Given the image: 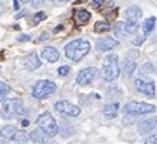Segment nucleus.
<instances>
[{"label":"nucleus","mask_w":157,"mask_h":144,"mask_svg":"<svg viewBox=\"0 0 157 144\" xmlns=\"http://www.w3.org/2000/svg\"><path fill=\"white\" fill-rule=\"evenodd\" d=\"M142 17V10L137 6H132L126 10V20L129 24H137Z\"/></svg>","instance_id":"f8f14e48"},{"label":"nucleus","mask_w":157,"mask_h":144,"mask_svg":"<svg viewBox=\"0 0 157 144\" xmlns=\"http://www.w3.org/2000/svg\"><path fill=\"white\" fill-rule=\"evenodd\" d=\"M94 30H95L96 32H106L110 30V24L109 23H105V21H98L95 24V27H94Z\"/></svg>","instance_id":"5701e85b"},{"label":"nucleus","mask_w":157,"mask_h":144,"mask_svg":"<svg viewBox=\"0 0 157 144\" xmlns=\"http://www.w3.org/2000/svg\"><path fill=\"white\" fill-rule=\"evenodd\" d=\"M156 129H157V116L150 117V119L143 120L142 123H139V133L140 134H149Z\"/></svg>","instance_id":"9d476101"},{"label":"nucleus","mask_w":157,"mask_h":144,"mask_svg":"<svg viewBox=\"0 0 157 144\" xmlns=\"http://www.w3.org/2000/svg\"><path fill=\"white\" fill-rule=\"evenodd\" d=\"M13 140L17 143H26V141H29V133H26L24 130H17Z\"/></svg>","instance_id":"4be33fe9"},{"label":"nucleus","mask_w":157,"mask_h":144,"mask_svg":"<svg viewBox=\"0 0 157 144\" xmlns=\"http://www.w3.org/2000/svg\"><path fill=\"white\" fill-rule=\"evenodd\" d=\"M103 3H105V0H94V2H92V6L95 9H99V7H102Z\"/></svg>","instance_id":"c85d7f7f"},{"label":"nucleus","mask_w":157,"mask_h":144,"mask_svg":"<svg viewBox=\"0 0 157 144\" xmlns=\"http://www.w3.org/2000/svg\"><path fill=\"white\" fill-rule=\"evenodd\" d=\"M55 109L59 113H62V115H65V116H70V117H77L81 113V109L68 100H58L55 103Z\"/></svg>","instance_id":"6e6552de"},{"label":"nucleus","mask_w":157,"mask_h":144,"mask_svg":"<svg viewBox=\"0 0 157 144\" xmlns=\"http://www.w3.org/2000/svg\"><path fill=\"white\" fill-rule=\"evenodd\" d=\"M23 2H29V0H23Z\"/></svg>","instance_id":"c9c22d12"},{"label":"nucleus","mask_w":157,"mask_h":144,"mask_svg":"<svg viewBox=\"0 0 157 144\" xmlns=\"http://www.w3.org/2000/svg\"><path fill=\"white\" fill-rule=\"evenodd\" d=\"M31 2V4H33L34 7H40L41 4L44 3V0H30Z\"/></svg>","instance_id":"c756f323"},{"label":"nucleus","mask_w":157,"mask_h":144,"mask_svg":"<svg viewBox=\"0 0 157 144\" xmlns=\"http://www.w3.org/2000/svg\"><path fill=\"white\" fill-rule=\"evenodd\" d=\"M57 2H68V0H57Z\"/></svg>","instance_id":"f704fd0d"},{"label":"nucleus","mask_w":157,"mask_h":144,"mask_svg":"<svg viewBox=\"0 0 157 144\" xmlns=\"http://www.w3.org/2000/svg\"><path fill=\"white\" fill-rule=\"evenodd\" d=\"M153 71V65L150 64V62H146V64L142 66L140 72H142V75H146V74H150V72Z\"/></svg>","instance_id":"393cba45"},{"label":"nucleus","mask_w":157,"mask_h":144,"mask_svg":"<svg viewBox=\"0 0 157 144\" xmlns=\"http://www.w3.org/2000/svg\"><path fill=\"white\" fill-rule=\"evenodd\" d=\"M68 74H70V66L64 65V66H59V68H58V75H61V76H67Z\"/></svg>","instance_id":"a878e982"},{"label":"nucleus","mask_w":157,"mask_h":144,"mask_svg":"<svg viewBox=\"0 0 157 144\" xmlns=\"http://www.w3.org/2000/svg\"><path fill=\"white\" fill-rule=\"evenodd\" d=\"M23 102L20 99H7L3 102L2 108V116L3 119H14L17 116L23 115Z\"/></svg>","instance_id":"39448f33"},{"label":"nucleus","mask_w":157,"mask_h":144,"mask_svg":"<svg viewBox=\"0 0 157 144\" xmlns=\"http://www.w3.org/2000/svg\"><path fill=\"white\" fill-rule=\"evenodd\" d=\"M57 90V85L51 81H38V82L34 83L33 89H31V95H33L36 99L41 100V99H45V97L51 96Z\"/></svg>","instance_id":"20e7f679"},{"label":"nucleus","mask_w":157,"mask_h":144,"mask_svg":"<svg viewBox=\"0 0 157 144\" xmlns=\"http://www.w3.org/2000/svg\"><path fill=\"white\" fill-rule=\"evenodd\" d=\"M77 20L79 24H85L91 20V13L88 10H78L77 11Z\"/></svg>","instance_id":"aec40b11"},{"label":"nucleus","mask_w":157,"mask_h":144,"mask_svg":"<svg viewBox=\"0 0 157 144\" xmlns=\"http://www.w3.org/2000/svg\"><path fill=\"white\" fill-rule=\"evenodd\" d=\"M143 144H157V133H154L153 136H149Z\"/></svg>","instance_id":"bb28decb"},{"label":"nucleus","mask_w":157,"mask_h":144,"mask_svg":"<svg viewBox=\"0 0 157 144\" xmlns=\"http://www.w3.org/2000/svg\"><path fill=\"white\" fill-rule=\"evenodd\" d=\"M40 65H41V61H40V58L37 57L36 52H31V54H29L24 58V66L27 69H30V71L40 68Z\"/></svg>","instance_id":"4468645a"},{"label":"nucleus","mask_w":157,"mask_h":144,"mask_svg":"<svg viewBox=\"0 0 157 144\" xmlns=\"http://www.w3.org/2000/svg\"><path fill=\"white\" fill-rule=\"evenodd\" d=\"M48 137H50L48 134H45L41 129H38V130H33V131L29 134V140H31L36 144H40V143H43V141L48 140Z\"/></svg>","instance_id":"dca6fc26"},{"label":"nucleus","mask_w":157,"mask_h":144,"mask_svg":"<svg viewBox=\"0 0 157 144\" xmlns=\"http://www.w3.org/2000/svg\"><path fill=\"white\" fill-rule=\"evenodd\" d=\"M99 69L95 68V66H89V68H85L78 74L77 76V83L81 85V86H86L89 83H92L99 76Z\"/></svg>","instance_id":"0eeeda50"},{"label":"nucleus","mask_w":157,"mask_h":144,"mask_svg":"<svg viewBox=\"0 0 157 144\" xmlns=\"http://www.w3.org/2000/svg\"><path fill=\"white\" fill-rule=\"evenodd\" d=\"M23 126H24V127H26V126H29V122H27V120H23Z\"/></svg>","instance_id":"72a5a7b5"},{"label":"nucleus","mask_w":157,"mask_h":144,"mask_svg":"<svg viewBox=\"0 0 157 144\" xmlns=\"http://www.w3.org/2000/svg\"><path fill=\"white\" fill-rule=\"evenodd\" d=\"M136 66H137V62H136V57L132 58L130 55H129V57H126V59H124V62H123V72H124V75L130 76L132 74L135 72Z\"/></svg>","instance_id":"2eb2a0df"},{"label":"nucleus","mask_w":157,"mask_h":144,"mask_svg":"<svg viewBox=\"0 0 157 144\" xmlns=\"http://www.w3.org/2000/svg\"><path fill=\"white\" fill-rule=\"evenodd\" d=\"M91 51V43L84 38H78V40L71 41L65 47V55L68 59L77 62L85 57Z\"/></svg>","instance_id":"f257e3e1"},{"label":"nucleus","mask_w":157,"mask_h":144,"mask_svg":"<svg viewBox=\"0 0 157 144\" xmlns=\"http://www.w3.org/2000/svg\"><path fill=\"white\" fill-rule=\"evenodd\" d=\"M9 92H10V88H9L7 83L0 82V102H3L4 99H6Z\"/></svg>","instance_id":"b1692460"},{"label":"nucleus","mask_w":157,"mask_h":144,"mask_svg":"<svg viewBox=\"0 0 157 144\" xmlns=\"http://www.w3.org/2000/svg\"><path fill=\"white\" fill-rule=\"evenodd\" d=\"M41 57L48 62H57L59 59V52L54 47H45L41 52Z\"/></svg>","instance_id":"ddd939ff"},{"label":"nucleus","mask_w":157,"mask_h":144,"mask_svg":"<svg viewBox=\"0 0 157 144\" xmlns=\"http://www.w3.org/2000/svg\"><path fill=\"white\" fill-rule=\"evenodd\" d=\"M16 131H17V129L14 126H4L3 129L0 130V136L3 138H7V140H13Z\"/></svg>","instance_id":"a211bd4d"},{"label":"nucleus","mask_w":157,"mask_h":144,"mask_svg":"<svg viewBox=\"0 0 157 144\" xmlns=\"http://www.w3.org/2000/svg\"><path fill=\"white\" fill-rule=\"evenodd\" d=\"M30 40V36H21V37H18V41H27Z\"/></svg>","instance_id":"7c9ffc66"},{"label":"nucleus","mask_w":157,"mask_h":144,"mask_svg":"<svg viewBox=\"0 0 157 144\" xmlns=\"http://www.w3.org/2000/svg\"><path fill=\"white\" fill-rule=\"evenodd\" d=\"M156 110L153 104L150 103H143V102H130L124 106V113L128 115H149V113H153Z\"/></svg>","instance_id":"423d86ee"},{"label":"nucleus","mask_w":157,"mask_h":144,"mask_svg":"<svg viewBox=\"0 0 157 144\" xmlns=\"http://www.w3.org/2000/svg\"><path fill=\"white\" fill-rule=\"evenodd\" d=\"M18 7H20V3H18V0H14V9H16V10H18Z\"/></svg>","instance_id":"2f4dec72"},{"label":"nucleus","mask_w":157,"mask_h":144,"mask_svg":"<svg viewBox=\"0 0 157 144\" xmlns=\"http://www.w3.org/2000/svg\"><path fill=\"white\" fill-rule=\"evenodd\" d=\"M18 144H23V143H18Z\"/></svg>","instance_id":"e433bc0d"},{"label":"nucleus","mask_w":157,"mask_h":144,"mask_svg":"<svg viewBox=\"0 0 157 144\" xmlns=\"http://www.w3.org/2000/svg\"><path fill=\"white\" fill-rule=\"evenodd\" d=\"M121 74V68H119V58L116 54H109L106 55L102 64V71L101 75L106 82H112V81L117 79V76Z\"/></svg>","instance_id":"f03ea898"},{"label":"nucleus","mask_w":157,"mask_h":144,"mask_svg":"<svg viewBox=\"0 0 157 144\" xmlns=\"http://www.w3.org/2000/svg\"><path fill=\"white\" fill-rule=\"evenodd\" d=\"M44 18H45V14H44L43 11H38V13H37L36 16H34V20H33V21L37 24V23L41 21V20H44Z\"/></svg>","instance_id":"cd10ccee"},{"label":"nucleus","mask_w":157,"mask_h":144,"mask_svg":"<svg viewBox=\"0 0 157 144\" xmlns=\"http://www.w3.org/2000/svg\"><path fill=\"white\" fill-rule=\"evenodd\" d=\"M135 86L140 93H143L147 97H153L156 95V86H154L153 82H147V81H143V79H136Z\"/></svg>","instance_id":"1a4fd4ad"},{"label":"nucleus","mask_w":157,"mask_h":144,"mask_svg":"<svg viewBox=\"0 0 157 144\" xmlns=\"http://www.w3.org/2000/svg\"><path fill=\"white\" fill-rule=\"evenodd\" d=\"M117 113H119V103H117V102L106 104L105 109H103V115H105V117H108V119L116 117Z\"/></svg>","instance_id":"f3484780"},{"label":"nucleus","mask_w":157,"mask_h":144,"mask_svg":"<svg viewBox=\"0 0 157 144\" xmlns=\"http://www.w3.org/2000/svg\"><path fill=\"white\" fill-rule=\"evenodd\" d=\"M40 144H54V143L50 141V140H45V141H43V143H40Z\"/></svg>","instance_id":"473e14b6"},{"label":"nucleus","mask_w":157,"mask_h":144,"mask_svg":"<svg viewBox=\"0 0 157 144\" xmlns=\"http://www.w3.org/2000/svg\"><path fill=\"white\" fill-rule=\"evenodd\" d=\"M37 124L43 130L45 134H48L50 137L57 136L58 133V124H57V120L52 117V115L50 112H44L41 113L38 117H37Z\"/></svg>","instance_id":"7ed1b4c3"},{"label":"nucleus","mask_w":157,"mask_h":144,"mask_svg":"<svg viewBox=\"0 0 157 144\" xmlns=\"http://www.w3.org/2000/svg\"><path fill=\"white\" fill-rule=\"evenodd\" d=\"M154 23H156V18L154 17H149L146 20V21L143 23V32H144V34H150V32H151V30L154 28Z\"/></svg>","instance_id":"412c9836"},{"label":"nucleus","mask_w":157,"mask_h":144,"mask_svg":"<svg viewBox=\"0 0 157 144\" xmlns=\"http://www.w3.org/2000/svg\"><path fill=\"white\" fill-rule=\"evenodd\" d=\"M117 44L119 43H117L115 38H112V37H105V38H99V40L96 41V47L101 51H110V50H113V48H116Z\"/></svg>","instance_id":"9b49d317"},{"label":"nucleus","mask_w":157,"mask_h":144,"mask_svg":"<svg viewBox=\"0 0 157 144\" xmlns=\"http://www.w3.org/2000/svg\"><path fill=\"white\" fill-rule=\"evenodd\" d=\"M115 32H116V36L117 37H126L129 34V31H128V25H126V23H116V25H115Z\"/></svg>","instance_id":"6ab92c4d"}]
</instances>
